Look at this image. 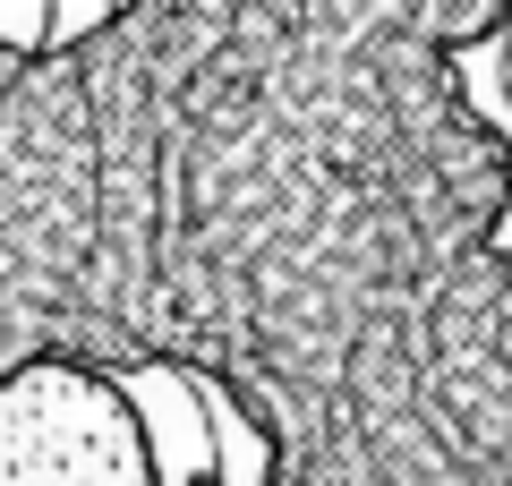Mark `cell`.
<instances>
[{
    "instance_id": "1",
    "label": "cell",
    "mask_w": 512,
    "mask_h": 486,
    "mask_svg": "<svg viewBox=\"0 0 512 486\" xmlns=\"http://www.w3.org/2000/svg\"><path fill=\"white\" fill-rule=\"evenodd\" d=\"M0 486H163V444L120 376L35 359L0 376Z\"/></svg>"
}]
</instances>
